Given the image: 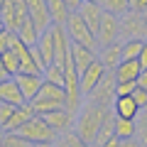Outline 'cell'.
I'll list each match as a JSON object with an SVG mask.
<instances>
[{
	"instance_id": "obj_35",
	"label": "cell",
	"mask_w": 147,
	"mask_h": 147,
	"mask_svg": "<svg viewBox=\"0 0 147 147\" xmlns=\"http://www.w3.org/2000/svg\"><path fill=\"white\" fill-rule=\"evenodd\" d=\"M132 98H135V103H137V108H147V91L145 88H140V86H137L135 91H132Z\"/></svg>"
},
{
	"instance_id": "obj_6",
	"label": "cell",
	"mask_w": 147,
	"mask_h": 147,
	"mask_svg": "<svg viewBox=\"0 0 147 147\" xmlns=\"http://www.w3.org/2000/svg\"><path fill=\"white\" fill-rule=\"evenodd\" d=\"M120 39H140L145 42L147 39V22L142 17V12H132L127 10L125 15L120 17Z\"/></svg>"
},
{
	"instance_id": "obj_18",
	"label": "cell",
	"mask_w": 147,
	"mask_h": 147,
	"mask_svg": "<svg viewBox=\"0 0 147 147\" xmlns=\"http://www.w3.org/2000/svg\"><path fill=\"white\" fill-rule=\"evenodd\" d=\"M0 103H10V105H22V103H27L25 96H22V91H20V86L15 84L12 76L0 84Z\"/></svg>"
},
{
	"instance_id": "obj_5",
	"label": "cell",
	"mask_w": 147,
	"mask_h": 147,
	"mask_svg": "<svg viewBox=\"0 0 147 147\" xmlns=\"http://www.w3.org/2000/svg\"><path fill=\"white\" fill-rule=\"evenodd\" d=\"M0 20L5 22V30L10 32H20V27L30 20V12H27V3L25 0H5V7H3V15Z\"/></svg>"
},
{
	"instance_id": "obj_3",
	"label": "cell",
	"mask_w": 147,
	"mask_h": 147,
	"mask_svg": "<svg viewBox=\"0 0 147 147\" xmlns=\"http://www.w3.org/2000/svg\"><path fill=\"white\" fill-rule=\"evenodd\" d=\"M64 27H66V34H69V39H71V44H81V47H88V49H93V52H98V39H96V34L86 27V22L79 17V12H71Z\"/></svg>"
},
{
	"instance_id": "obj_15",
	"label": "cell",
	"mask_w": 147,
	"mask_h": 147,
	"mask_svg": "<svg viewBox=\"0 0 147 147\" xmlns=\"http://www.w3.org/2000/svg\"><path fill=\"white\" fill-rule=\"evenodd\" d=\"M96 57L105 66V71H115V66L123 61V42H113L108 47H98Z\"/></svg>"
},
{
	"instance_id": "obj_14",
	"label": "cell",
	"mask_w": 147,
	"mask_h": 147,
	"mask_svg": "<svg viewBox=\"0 0 147 147\" xmlns=\"http://www.w3.org/2000/svg\"><path fill=\"white\" fill-rule=\"evenodd\" d=\"M42 118L47 120V125L52 127L57 135H64V132H69L71 130V125H74V113H69L66 108H59V110H52V113H42Z\"/></svg>"
},
{
	"instance_id": "obj_19",
	"label": "cell",
	"mask_w": 147,
	"mask_h": 147,
	"mask_svg": "<svg viewBox=\"0 0 147 147\" xmlns=\"http://www.w3.org/2000/svg\"><path fill=\"white\" fill-rule=\"evenodd\" d=\"M140 71H142V66H140V61H137V59H123V61L115 66L113 76H115L118 84H120V81H137Z\"/></svg>"
},
{
	"instance_id": "obj_12",
	"label": "cell",
	"mask_w": 147,
	"mask_h": 147,
	"mask_svg": "<svg viewBox=\"0 0 147 147\" xmlns=\"http://www.w3.org/2000/svg\"><path fill=\"white\" fill-rule=\"evenodd\" d=\"M105 74H108V71H105V66L98 61V59H96V61L91 64V66L86 69L84 74H79V86H81V93H84V96H88L91 91H93L96 86H98L100 81H103V76H105Z\"/></svg>"
},
{
	"instance_id": "obj_20",
	"label": "cell",
	"mask_w": 147,
	"mask_h": 147,
	"mask_svg": "<svg viewBox=\"0 0 147 147\" xmlns=\"http://www.w3.org/2000/svg\"><path fill=\"white\" fill-rule=\"evenodd\" d=\"M37 113H34V108H32L30 103H22V105H17L15 108V113H12V118L7 120V125H5V132H17L22 125H25L27 120H32Z\"/></svg>"
},
{
	"instance_id": "obj_45",
	"label": "cell",
	"mask_w": 147,
	"mask_h": 147,
	"mask_svg": "<svg viewBox=\"0 0 147 147\" xmlns=\"http://www.w3.org/2000/svg\"><path fill=\"white\" fill-rule=\"evenodd\" d=\"M3 32H5V22L0 20V34H3Z\"/></svg>"
},
{
	"instance_id": "obj_38",
	"label": "cell",
	"mask_w": 147,
	"mask_h": 147,
	"mask_svg": "<svg viewBox=\"0 0 147 147\" xmlns=\"http://www.w3.org/2000/svg\"><path fill=\"white\" fill-rule=\"evenodd\" d=\"M137 86L147 91V69H142V71H140V76H137Z\"/></svg>"
},
{
	"instance_id": "obj_4",
	"label": "cell",
	"mask_w": 147,
	"mask_h": 147,
	"mask_svg": "<svg viewBox=\"0 0 147 147\" xmlns=\"http://www.w3.org/2000/svg\"><path fill=\"white\" fill-rule=\"evenodd\" d=\"M17 135H20L22 140H27V142H54L57 140V132L47 125V120H44L42 115H34L32 120H27L25 125L17 130Z\"/></svg>"
},
{
	"instance_id": "obj_39",
	"label": "cell",
	"mask_w": 147,
	"mask_h": 147,
	"mask_svg": "<svg viewBox=\"0 0 147 147\" xmlns=\"http://www.w3.org/2000/svg\"><path fill=\"white\" fill-rule=\"evenodd\" d=\"M81 3H84V0H66V5H69V10L71 12H76L81 7Z\"/></svg>"
},
{
	"instance_id": "obj_2",
	"label": "cell",
	"mask_w": 147,
	"mask_h": 147,
	"mask_svg": "<svg viewBox=\"0 0 147 147\" xmlns=\"http://www.w3.org/2000/svg\"><path fill=\"white\" fill-rule=\"evenodd\" d=\"M64 98H66L64 86L52 84V81H44L42 88H39V93L34 96V100H32L30 105L34 108L37 115H42V113H52V110L64 108Z\"/></svg>"
},
{
	"instance_id": "obj_34",
	"label": "cell",
	"mask_w": 147,
	"mask_h": 147,
	"mask_svg": "<svg viewBox=\"0 0 147 147\" xmlns=\"http://www.w3.org/2000/svg\"><path fill=\"white\" fill-rule=\"evenodd\" d=\"M135 88L137 81H120V84H115V96H132Z\"/></svg>"
},
{
	"instance_id": "obj_17",
	"label": "cell",
	"mask_w": 147,
	"mask_h": 147,
	"mask_svg": "<svg viewBox=\"0 0 147 147\" xmlns=\"http://www.w3.org/2000/svg\"><path fill=\"white\" fill-rule=\"evenodd\" d=\"M69 54H71V59H74V66H76V71H79V74H84L86 69H88L91 64H93L96 59H98L93 49H88V47H81V44H71Z\"/></svg>"
},
{
	"instance_id": "obj_30",
	"label": "cell",
	"mask_w": 147,
	"mask_h": 147,
	"mask_svg": "<svg viewBox=\"0 0 147 147\" xmlns=\"http://www.w3.org/2000/svg\"><path fill=\"white\" fill-rule=\"evenodd\" d=\"M27 145H30V142L22 140L17 132H5L3 140H0V147H27Z\"/></svg>"
},
{
	"instance_id": "obj_40",
	"label": "cell",
	"mask_w": 147,
	"mask_h": 147,
	"mask_svg": "<svg viewBox=\"0 0 147 147\" xmlns=\"http://www.w3.org/2000/svg\"><path fill=\"white\" fill-rule=\"evenodd\" d=\"M120 147H142V145L132 137V140H120Z\"/></svg>"
},
{
	"instance_id": "obj_32",
	"label": "cell",
	"mask_w": 147,
	"mask_h": 147,
	"mask_svg": "<svg viewBox=\"0 0 147 147\" xmlns=\"http://www.w3.org/2000/svg\"><path fill=\"white\" fill-rule=\"evenodd\" d=\"M15 108H17V105H10V103H0V127H3V130H5L7 120L12 118V113H15Z\"/></svg>"
},
{
	"instance_id": "obj_41",
	"label": "cell",
	"mask_w": 147,
	"mask_h": 147,
	"mask_svg": "<svg viewBox=\"0 0 147 147\" xmlns=\"http://www.w3.org/2000/svg\"><path fill=\"white\" fill-rule=\"evenodd\" d=\"M100 147H120V140H118V137H110V140L105 142V145H100Z\"/></svg>"
},
{
	"instance_id": "obj_49",
	"label": "cell",
	"mask_w": 147,
	"mask_h": 147,
	"mask_svg": "<svg viewBox=\"0 0 147 147\" xmlns=\"http://www.w3.org/2000/svg\"><path fill=\"white\" fill-rule=\"evenodd\" d=\"M91 3H100V0H91Z\"/></svg>"
},
{
	"instance_id": "obj_25",
	"label": "cell",
	"mask_w": 147,
	"mask_h": 147,
	"mask_svg": "<svg viewBox=\"0 0 147 147\" xmlns=\"http://www.w3.org/2000/svg\"><path fill=\"white\" fill-rule=\"evenodd\" d=\"M115 137L118 140H132L135 137V120L115 118Z\"/></svg>"
},
{
	"instance_id": "obj_44",
	"label": "cell",
	"mask_w": 147,
	"mask_h": 147,
	"mask_svg": "<svg viewBox=\"0 0 147 147\" xmlns=\"http://www.w3.org/2000/svg\"><path fill=\"white\" fill-rule=\"evenodd\" d=\"M52 147H66V142H64V137H59V140H54Z\"/></svg>"
},
{
	"instance_id": "obj_29",
	"label": "cell",
	"mask_w": 147,
	"mask_h": 147,
	"mask_svg": "<svg viewBox=\"0 0 147 147\" xmlns=\"http://www.w3.org/2000/svg\"><path fill=\"white\" fill-rule=\"evenodd\" d=\"M140 52H142L140 39H125V42H123V59H137Z\"/></svg>"
},
{
	"instance_id": "obj_42",
	"label": "cell",
	"mask_w": 147,
	"mask_h": 147,
	"mask_svg": "<svg viewBox=\"0 0 147 147\" xmlns=\"http://www.w3.org/2000/svg\"><path fill=\"white\" fill-rule=\"evenodd\" d=\"M54 142H30L27 147H52Z\"/></svg>"
},
{
	"instance_id": "obj_27",
	"label": "cell",
	"mask_w": 147,
	"mask_h": 147,
	"mask_svg": "<svg viewBox=\"0 0 147 147\" xmlns=\"http://www.w3.org/2000/svg\"><path fill=\"white\" fill-rule=\"evenodd\" d=\"M0 64H3V69H5L10 76H15V74H20V59H17V54L12 52H3L0 54Z\"/></svg>"
},
{
	"instance_id": "obj_22",
	"label": "cell",
	"mask_w": 147,
	"mask_h": 147,
	"mask_svg": "<svg viewBox=\"0 0 147 147\" xmlns=\"http://www.w3.org/2000/svg\"><path fill=\"white\" fill-rule=\"evenodd\" d=\"M47 7H49V15H52V25H66L69 15H71L66 0H47Z\"/></svg>"
},
{
	"instance_id": "obj_21",
	"label": "cell",
	"mask_w": 147,
	"mask_h": 147,
	"mask_svg": "<svg viewBox=\"0 0 147 147\" xmlns=\"http://www.w3.org/2000/svg\"><path fill=\"white\" fill-rule=\"evenodd\" d=\"M110 137H115V113H113V110H108V113H105L103 123H100V130H98V135H96L93 147L105 145V142H108Z\"/></svg>"
},
{
	"instance_id": "obj_23",
	"label": "cell",
	"mask_w": 147,
	"mask_h": 147,
	"mask_svg": "<svg viewBox=\"0 0 147 147\" xmlns=\"http://www.w3.org/2000/svg\"><path fill=\"white\" fill-rule=\"evenodd\" d=\"M39 34H42V32H39V30L34 27V22H32V20H27L25 25L20 27V32H17L20 42H25L27 47H34V44L39 42Z\"/></svg>"
},
{
	"instance_id": "obj_10",
	"label": "cell",
	"mask_w": 147,
	"mask_h": 147,
	"mask_svg": "<svg viewBox=\"0 0 147 147\" xmlns=\"http://www.w3.org/2000/svg\"><path fill=\"white\" fill-rule=\"evenodd\" d=\"M27 3V12H30V20L34 22V27L39 32H47L52 27V15H49L47 0H25Z\"/></svg>"
},
{
	"instance_id": "obj_9",
	"label": "cell",
	"mask_w": 147,
	"mask_h": 147,
	"mask_svg": "<svg viewBox=\"0 0 147 147\" xmlns=\"http://www.w3.org/2000/svg\"><path fill=\"white\" fill-rule=\"evenodd\" d=\"M79 17L86 22V27H88L91 32L96 34V39H98V30H100V20H103V7H100V3H91V0H84L81 3L79 10Z\"/></svg>"
},
{
	"instance_id": "obj_7",
	"label": "cell",
	"mask_w": 147,
	"mask_h": 147,
	"mask_svg": "<svg viewBox=\"0 0 147 147\" xmlns=\"http://www.w3.org/2000/svg\"><path fill=\"white\" fill-rule=\"evenodd\" d=\"M115 84L118 81H115V76H113V71H108L103 76V81L86 96L88 103H96V105H100V108H110L113 100H115Z\"/></svg>"
},
{
	"instance_id": "obj_16",
	"label": "cell",
	"mask_w": 147,
	"mask_h": 147,
	"mask_svg": "<svg viewBox=\"0 0 147 147\" xmlns=\"http://www.w3.org/2000/svg\"><path fill=\"white\" fill-rule=\"evenodd\" d=\"M110 110L115 113V118H125V120H135L137 113H140V108H137V103H135L132 96H115Z\"/></svg>"
},
{
	"instance_id": "obj_26",
	"label": "cell",
	"mask_w": 147,
	"mask_h": 147,
	"mask_svg": "<svg viewBox=\"0 0 147 147\" xmlns=\"http://www.w3.org/2000/svg\"><path fill=\"white\" fill-rule=\"evenodd\" d=\"M100 7L110 15H118L123 17L127 10H130V0H100Z\"/></svg>"
},
{
	"instance_id": "obj_46",
	"label": "cell",
	"mask_w": 147,
	"mask_h": 147,
	"mask_svg": "<svg viewBox=\"0 0 147 147\" xmlns=\"http://www.w3.org/2000/svg\"><path fill=\"white\" fill-rule=\"evenodd\" d=\"M3 7H5V0H0V15H3Z\"/></svg>"
},
{
	"instance_id": "obj_1",
	"label": "cell",
	"mask_w": 147,
	"mask_h": 147,
	"mask_svg": "<svg viewBox=\"0 0 147 147\" xmlns=\"http://www.w3.org/2000/svg\"><path fill=\"white\" fill-rule=\"evenodd\" d=\"M108 110L110 108H100V105H96V103H86L84 108L79 110V115H76V127H74V132H76L84 142H88V145L93 147L96 135H98V130H100V123H103V118H105Z\"/></svg>"
},
{
	"instance_id": "obj_48",
	"label": "cell",
	"mask_w": 147,
	"mask_h": 147,
	"mask_svg": "<svg viewBox=\"0 0 147 147\" xmlns=\"http://www.w3.org/2000/svg\"><path fill=\"white\" fill-rule=\"evenodd\" d=\"M142 17H145V22H147V10H145V12H142Z\"/></svg>"
},
{
	"instance_id": "obj_8",
	"label": "cell",
	"mask_w": 147,
	"mask_h": 147,
	"mask_svg": "<svg viewBox=\"0 0 147 147\" xmlns=\"http://www.w3.org/2000/svg\"><path fill=\"white\" fill-rule=\"evenodd\" d=\"M113 42H120V17L103 12L100 30H98V47H108Z\"/></svg>"
},
{
	"instance_id": "obj_43",
	"label": "cell",
	"mask_w": 147,
	"mask_h": 147,
	"mask_svg": "<svg viewBox=\"0 0 147 147\" xmlns=\"http://www.w3.org/2000/svg\"><path fill=\"white\" fill-rule=\"evenodd\" d=\"M5 79H10V74H7L5 69H3V64H0V84H3V81H5Z\"/></svg>"
},
{
	"instance_id": "obj_13",
	"label": "cell",
	"mask_w": 147,
	"mask_h": 147,
	"mask_svg": "<svg viewBox=\"0 0 147 147\" xmlns=\"http://www.w3.org/2000/svg\"><path fill=\"white\" fill-rule=\"evenodd\" d=\"M12 79H15V84L20 86V91H22V96H25L27 103L34 100V96L39 93V88H42V84H44L42 74H15Z\"/></svg>"
},
{
	"instance_id": "obj_33",
	"label": "cell",
	"mask_w": 147,
	"mask_h": 147,
	"mask_svg": "<svg viewBox=\"0 0 147 147\" xmlns=\"http://www.w3.org/2000/svg\"><path fill=\"white\" fill-rule=\"evenodd\" d=\"M61 137H64V142H66V147H91L88 142H84L79 135H76V132H71V130H69V132H64Z\"/></svg>"
},
{
	"instance_id": "obj_37",
	"label": "cell",
	"mask_w": 147,
	"mask_h": 147,
	"mask_svg": "<svg viewBox=\"0 0 147 147\" xmlns=\"http://www.w3.org/2000/svg\"><path fill=\"white\" fill-rule=\"evenodd\" d=\"M137 61H140L142 69H147V39L142 42V52H140V57H137Z\"/></svg>"
},
{
	"instance_id": "obj_47",
	"label": "cell",
	"mask_w": 147,
	"mask_h": 147,
	"mask_svg": "<svg viewBox=\"0 0 147 147\" xmlns=\"http://www.w3.org/2000/svg\"><path fill=\"white\" fill-rule=\"evenodd\" d=\"M3 135H5V130H3V127H0V140H3Z\"/></svg>"
},
{
	"instance_id": "obj_24",
	"label": "cell",
	"mask_w": 147,
	"mask_h": 147,
	"mask_svg": "<svg viewBox=\"0 0 147 147\" xmlns=\"http://www.w3.org/2000/svg\"><path fill=\"white\" fill-rule=\"evenodd\" d=\"M135 140L142 147H147V108H142L135 118Z\"/></svg>"
},
{
	"instance_id": "obj_28",
	"label": "cell",
	"mask_w": 147,
	"mask_h": 147,
	"mask_svg": "<svg viewBox=\"0 0 147 147\" xmlns=\"http://www.w3.org/2000/svg\"><path fill=\"white\" fill-rule=\"evenodd\" d=\"M42 76H44V81H52V84L64 86V64H49L42 71Z\"/></svg>"
},
{
	"instance_id": "obj_11",
	"label": "cell",
	"mask_w": 147,
	"mask_h": 147,
	"mask_svg": "<svg viewBox=\"0 0 147 147\" xmlns=\"http://www.w3.org/2000/svg\"><path fill=\"white\" fill-rule=\"evenodd\" d=\"M52 42H54V64H64L69 57V49H71V39L66 34V27L64 25H52Z\"/></svg>"
},
{
	"instance_id": "obj_36",
	"label": "cell",
	"mask_w": 147,
	"mask_h": 147,
	"mask_svg": "<svg viewBox=\"0 0 147 147\" xmlns=\"http://www.w3.org/2000/svg\"><path fill=\"white\" fill-rule=\"evenodd\" d=\"M130 10L132 12H145L147 10V0H130Z\"/></svg>"
},
{
	"instance_id": "obj_31",
	"label": "cell",
	"mask_w": 147,
	"mask_h": 147,
	"mask_svg": "<svg viewBox=\"0 0 147 147\" xmlns=\"http://www.w3.org/2000/svg\"><path fill=\"white\" fill-rule=\"evenodd\" d=\"M15 39H17L15 32H10V30L3 32V34H0V54H3V52H10L12 44H15Z\"/></svg>"
}]
</instances>
